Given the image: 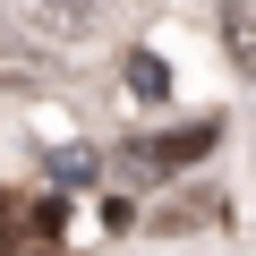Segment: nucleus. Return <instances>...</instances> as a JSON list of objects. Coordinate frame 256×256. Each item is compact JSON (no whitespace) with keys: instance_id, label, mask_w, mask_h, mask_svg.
<instances>
[{"instance_id":"nucleus-1","label":"nucleus","mask_w":256,"mask_h":256,"mask_svg":"<svg viewBox=\"0 0 256 256\" xmlns=\"http://www.w3.org/2000/svg\"><path fill=\"white\" fill-rule=\"evenodd\" d=\"M222 146V120L205 111V120H188V128H171V137H154V146H137L128 154V171H180V162H196V154H214Z\"/></svg>"},{"instance_id":"nucleus-2","label":"nucleus","mask_w":256,"mask_h":256,"mask_svg":"<svg viewBox=\"0 0 256 256\" xmlns=\"http://www.w3.org/2000/svg\"><path fill=\"white\" fill-rule=\"evenodd\" d=\"M26 26L52 34V43H86L102 26V0H26Z\"/></svg>"},{"instance_id":"nucleus-3","label":"nucleus","mask_w":256,"mask_h":256,"mask_svg":"<svg viewBox=\"0 0 256 256\" xmlns=\"http://www.w3.org/2000/svg\"><path fill=\"white\" fill-rule=\"evenodd\" d=\"M52 68H43V52L26 43V34H9L0 26V94H26V86H43Z\"/></svg>"},{"instance_id":"nucleus-4","label":"nucleus","mask_w":256,"mask_h":256,"mask_svg":"<svg viewBox=\"0 0 256 256\" xmlns=\"http://www.w3.org/2000/svg\"><path fill=\"white\" fill-rule=\"evenodd\" d=\"M222 52L239 77H256V0H222Z\"/></svg>"},{"instance_id":"nucleus-5","label":"nucleus","mask_w":256,"mask_h":256,"mask_svg":"<svg viewBox=\"0 0 256 256\" xmlns=\"http://www.w3.org/2000/svg\"><path fill=\"white\" fill-rule=\"evenodd\" d=\"M154 222H162V230H205V222H222V196H214V188H188V196L154 205Z\"/></svg>"},{"instance_id":"nucleus-6","label":"nucleus","mask_w":256,"mask_h":256,"mask_svg":"<svg viewBox=\"0 0 256 256\" xmlns=\"http://www.w3.org/2000/svg\"><path fill=\"white\" fill-rule=\"evenodd\" d=\"M120 86L137 94V102H162V94H171V68H162L154 52H128V60H120Z\"/></svg>"},{"instance_id":"nucleus-7","label":"nucleus","mask_w":256,"mask_h":256,"mask_svg":"<svg viewBox=\"0 0 256 256\" xmlns=\"http://www.w3.org/2000/svg\"><path fill=\"white\" fill-rule=\"evenodd\" d=\"M34 230V196H18V188H0V256H9L18 239Z\"/></svg>"},{"instance_id":"nucleus-8","label":"nucleus","mask_w":256,"mask_h":256,"mask_svg":"<svg viewBox=\"0 0 256 256\" xmlns=\"http://www.w3.org/2000/svg\"><path fill=\"white\" fill-rule=\"evenodd\" d=\"M52 171H60V180H94V171H102V162H94V154H86V146H68V154H52Z\"/></svg>"}]
</instances>
